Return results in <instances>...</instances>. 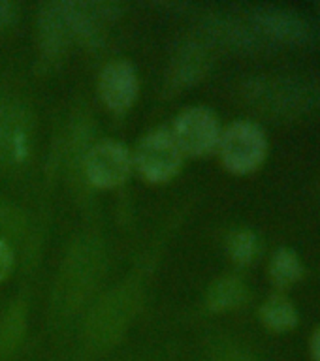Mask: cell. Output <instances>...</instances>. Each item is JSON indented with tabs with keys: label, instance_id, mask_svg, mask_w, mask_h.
Returning <instances> with one entry per match:
<instances>
[{
	"label": "cell",
	"instance_id": "cell-17",
	"mask_svg": "<svg viewBox=\"0 0 320 361\" xmlns=\"http://www.w3.org/2000/svg\"><path fill=\"white\" fill-rule=\"evenodd\" d=\"M11 267H13V252L10 245L4 239H0V281H4L10 275Z\"/></svg>",
	"mask_w": 320,
	"mask_h": 361
},
{
	"label": "cell",
	"instance_id": "cell-11",
	"mask_svg": "<svg viewBox=\"0 0 320 361\" xmlns=\"http://www.w3.org/2000/svg\"><path fill=\"white\" fill-rule=\"evenodd\" d=\"M28 307L25 299H16L0 318V357H10L19 348L27 331Z\"/></svg>",
	"mask_w": 320,
	"mask_h": 361
},
{
	"label": "cell",
	"instance_id": "cell-12",
	"mask_svg": "<svg viewBox=\"0 0 320 361\" xmlns=\"http://www.w3.org/2000/svg\"><path fill=\"white\" fill-rule=\"evenodd\" d=\"M259 318L268 327L270 331L285 333L290 331L298 326V309L294 303L285 295V293H273L260 305Z\"/></svg>",
	"mask_w": 320,
	"mask_h": 361
},
{
	"label": "cell",
	"instance_id": "cell-7",
	"mask_svg": "<svg viewBox=\"0 0 320 361\" xmlns=\"http://www.w3.org/2000/svg\"><path fill=\"white\" fill-rule=\"evenodd\" d=\"M251 21L260 32L288 45L307 44L313 36L307 19L302 13L275 4H260L251 10Z\"/></svg>",
	"mask_w": 320,
	"mask_h": 361
},
{
	"label": "cell",
	"instance_id": "cell-4",
	"mask_svg": "<svg viewBox=\"0 0 320 361\" xmlns=\"http://www.w3.org/2000/svg\"><path fill=\"white\" fill-rule=\"evenodd\" d=\"M183 157L170 128H157L143 135L132 160L143 179L160 185L179 171Z\"/></svg>",
	"mask_w": 320,
	"mask_h": 361
},
{
	"label": "cell",
	"instance_id": "cell-5",
	"mask_svg": "<svg viewBox=\"0 0 320 361\" xmlns=\"http://www.w3.org/2000/svg\"><path fill=\"white\" fill-rule=\"evenodd\" d=\"M175 143L183 154L189 157H206L217 151L220 134V123L211 109L203 106L186 107L175 117L174 126L170 128Z\"/></svg>",
	"mask_w": 320,
	"mask_h": 361
},
{
	"label": "cell",
	"instance_id": "cell-14",
	"mask_svg": "<svg viewBox=\"0 0 320 361\" xmlns=\"http://www.w3.org/2000/svg\"><path fill=\"white\" fill-rule=\"evenodd\" d=\"M268 273H270V281L279 290H287L302 281L304 264L298 252H294L292 248H277L275 252L271 254Z\"/></svg>",
	"mask_w": 320,
	"mask_h": 361
},
{
	"label": "cell",
	"instance_id": "cell-10",
	"mask_svg": "<svg viewBox=\"0 0 320 361\" xmlns=\"http://www.w3.org/2000/svg\"><path fill=\"white\" fill-rule=\"evenodd\" d=\"M208 72V53L202 45L192 42L185 44L175 55L172 70H170V83L174 87H186L200 81Z\"/></svg>",
	"mask_w": 320,
	"mask_h": 361
},
{
	"label": "cell",
	"instance_id": "cell-19",
	"mask_svg": "<svg viewBox=\"0 0 320 361\" xmlns=\"http://www.w3.org/2000/svg\"><path fill=\"white\" fill-rule=\"evenodd\" d=\"M309 352L313 361H320V327L313 333V337L309 341Z\"/></svg>",
	"mask_w": 320,
	"mask_h": 361
},
{
	"label": "cell",
	"instance_id": "cell-1",
	"mask_svg": "<svg viewBox=\"0 0 320 361\" xmlns=\"http://www.w3.org/2000/svg\"><path fill=\"white\" fill-rule=\"evenodd\" d=\"M104 273V250L95 239L76 241L62 262L55 303L64 312L79 309L89 299Z\"/></svg>",
	"mask_w": 320,
	"mask_h": 361
},
{
	"label": "cell",
	"instance_id": "cell-15",
	"mask_svg": "<svg viewBox=\"0 0 320 361\" xmlns=\"http://www.w3.org/2000/svg\"><path fill=\"white\" fill-rule=\"evenodd\" d=\"M226 252L237 265H249L259 254V237L251 230H237L226 241Z\"/></svg>",
	"mask_w": 320,
	"mask_h": 361
},
{
	"label": "cell",
	"instance_id": "cell-13",
	"mask_svg": "<svg viewBox=\"0 0 320 361\" xmlns=\"http://www.w3.org/2000/svg\"><path fill=\"white\" fill-rule=\"evenodd\" d=\"M249 298L247 286L237 276H223L209 286L206 303L208 309L213 312H225L242 307Z\"/></svg>",
	"mask_w": 320,
	"mask_h": 361
},
{
	"label": "cell",
	"instance_id": "cell-6",
	"mask_svg": "<svg viewBox=\"0 0 320 361\" xmlns=\"http://www.w3.org/2000/svg\"><path fill=\"white\" fill-rule=\"evenodd\" d=\"M132 154L123 143L113 140L98 141L85 154L83 169L87 179L96 188H115L129 179Z\"/></svg>",
	"mask_w": 320,
	"mask_h": 361
},
{
	"label": "cell",
	"instance_id": "cell-3",
	"mask_svg": "<svg viewBox=\"0 0 320 361\" xmlns=\"http://www.w3.org/2000/svg\"><path fill=\"white\" fill-rule=\"evenodd\" d=\"M217 151L230 173H253L268 157V135L256 123L234 121L223 130Z\"/></svg>",
	"mask_w": 320,
	"mask_h": 361
},
{
	"label": "cell",
	"instance_id": "cell-20",
	"mask_svg": "<svg viewBox=\"0 0 320 361\" xmlns=\"http://www.w3.org/2000/svg\"><path fill=\"white\" fill-rule=\"evenodd\" d=\"M223 361H251V360H247V357L242 354H230V355H226Z\"/></svg>",
	"mask_w": 320,
	"mask_h": 361
},
{
	"label": "cell",
	"instance_id": "cell-16",
	"mask_svg": "<svg viewBox=\"0 0 320 361\" xmlns=\"http://www.w3.org/2000/svg\"><path fill=\"white\" fill-rule=\"evenodd\" d=\"M0 228L17 235L25 228V216L10 203H0Z\"/></svg>",
	"mask_w": 320,
	"mask_h": 361
},
{
	"label": "cell",
	"instance_id": "cell-9",
	"mask_svg": "<svg viewBox=\"0 0 320 361\" xmlns=\"http://www.w3.org/2000/svg\"><path fill=\"white\" fill-rule=\"evenodd\" d=\"M38 28L40 45H42L45 59L61 56L72 39V30H70L66 10H64V0L44 2L40 6Z\"/></svg>",
	"mask_w": 320,
	"mask_h": 361
},
{
	"label": "cell",
	"instance_id": "cell-8",
	"mask_svg": "<svg viewBox=\"0 0 320 361\" xmlns=\"http://www.w3.org/2000/svg\"><path fill=\"white\" fill-rule=\"evenodd\" d=\"M138 89H140L138 75L129 61L117 59L102 70L98 90L107 109L117 113L130 109L138 96Z\"/></svg>",
	"mask_w": 320,
	"mask_h": 361
},
{
	"label": "cell",
	"instance_id": "cell-18",
	"mask_svg": "<svg viewBox=\"0 0 320 361\" xmlns=\"http://www.w3.org/2000/svg\"><path fill=\"white\" fill-rule=\"evenodd\" d=\"M17 19V6L10 0H0V32Z\"/></svg>",
	"mask_w": 320,
	"mask_h": 361
},
{
	"label": "cell",
	"instance_id": "cell-2",
	"mask_svg": "<svg viewBox=\"0 0 320 361\" xmlns=\"http://www.w3.org/2000/svg\"><path fill=\"white\" fill-rule=\"evenodd\" d=\"M140 303L141 292L136 282H124L107 292L93 307L85 322V337L90 346L98 350L113 348L138 314Z\"/></svg>",
	"mask_w": 320,
	"mask_h": 361
},
{
	"label": "cell",
	"instance_id": "cell-21",
	"mask_svg": "<svg viewBox=\"0 0 320 361\" xmlns=\"http://www.w3.org/2000/svg\"><path fill=\"white\" fill-rule=\"evenodd\" d=\"M319 11H320V6H319Z\"/></svg>",
	"mask_w": 320,
	"mask_h": 361
}]
</instances>
